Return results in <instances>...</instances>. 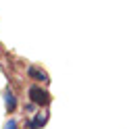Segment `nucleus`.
Listing matches in <instances>:
<instances>
[{"label": "nucleus", "instance_id": "f03ea898", "mask_svg": "<svg viewBox=\"0 0 127 129\" xmlns=\"http://www.w3.org/2000/svg\"><path fill=\"white\" fill-rule=\"evenodd\" d=\"M27 75L31 77V79H36V81H42V83H50V77L44 73L40 67H36V64H29L27 67Z\"/></svg>", "mask_w": 127, "mask_h": 129}, {"label": "nucleus", "instance_id": "39448f33", "mask_svg": "<svg viewBox=\"0 0 127 129\" xmlns=\"http://www.w3.org/2000/svg\"><path fill=\"white\" fill-rule=\"evenodd\" d=\"M4 129H19V125H17V121H15V119H9V121H6V125H4Z\"/></svg>", "mask_w": 127, "mask_h": 129}, {"label": "nucleus", "instance_id": "7ed1b4c3", "mask_svg": "<svg viewBox=\"0 0 127 129\" xmlns=\"http://www.w3.org/2000/svg\"><path fill=\"white\" fill-rule=\"evenodd\" d=\"M46 121H48V112H36L27 121V129H40V127L46 125Z\"/></svg>", "mask_w": 127, "mask_h": 129}, {"label": "nucleus", "instance_id": "20e7f679", "mask_svg": "<svg viewBox=\"0 0 127 129\" xmlns=\"http://www.w3.org/2000/svg\"><path fill=\"white\" fill-rule=\"evenodd\" d=\"M4 108H6V112H15V108H17V96L13 94V90H9L6 87L4 90Z\"/></svg>", "mask_w": 127, "mask_h": 129}, {"label": "nucleus", "instance_id": "f257e3e1", "mask_svg": "<svg viewBox=\"0 0 127 129\" xmlns=\"http://www.w3.org/2000/svg\"><path fill=\"white\" fill-rule=\"evenodd\" d=\"M27 98L31 100V104H36V106H48L52 102L50 94L46 90H42V85H31L27 90Z\"/></svg>", "mask_w": 127, "mask_h": 129}]
</instances>
